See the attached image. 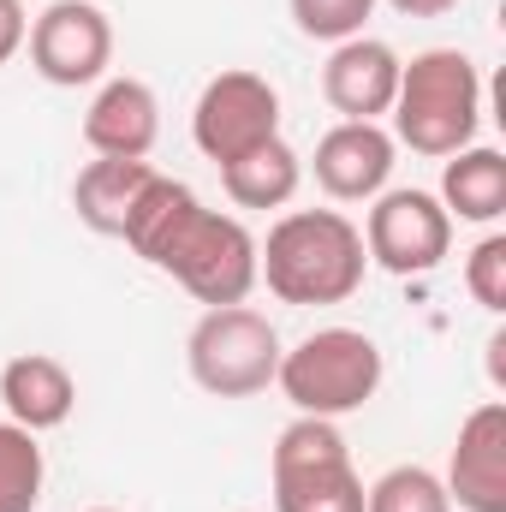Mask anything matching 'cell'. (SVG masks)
I'll use <instances>...</instances> for the list:
<instances>
[{"mask_svg":"<svg viewBox=\"0 0 506 512\" xmlns=\"http://www.w3.org/2000/svg\"><path fill=\"white\" fill-rule=\"evenodd\" d=\"M393 155H399V143H393V131H381V120H340L334 131H322L310 167L334 203H370L393 179Z\"/></svg>","mask_w":506,"mask_h":512,"instance_id":"cell-11","label":"cell"},{"mask_svg":"<svg viewBox=\"0 0 506 512\" xmlns=\"http://www.w3.org/2000/svg\"><path fill=\"white\" fill-rule=\"evenodd\" d=\"M465 292H471L489 316L506 310V233H489L477 251L465 256Z\"/></svg>","mask_w":506,"mask_h":512,"instance_id":"cell-21","label":"cell"},{"mask_svg":"<svg viewBox=\"0 0 506 512\" xmlns=\"http://www.w3.org/2000/svg\"><path fill=\"white\" fill-rule=\"evenodd\" d=\"M42 441L18 429L12 417L0 423V512H36L42 507Z\"/></svg>","mask_w":506,"mask_h":512,"instance_id":"cell-18","label":"cell"},{"mask_svg":"<svg viewBox=\"0 0 506 512\" xmlns=\"http://www.w3.org/2000/svg\"><path fill=\"white\" fill-rule=\"evenodd\" d=\"M447 501L459 512H506V405L483 399L453 441L447 459Z\"/></svg>","mask_w":506,"mask_h":512,"instance_id":"cell-10","label":"cell"},{"mask_svg":"<svg viewBox=\"0 0 506 512\" xmlns=\"http://www.w3.org/2000/svg\"><path fill=\"white\" fill-rule=\"evenodd\" d=\"M274 512H364V477L328 417H292L268 453Z\"/></svg>","mask_w":506,"mask_h":512,"instance_id":"cell-6","label":"cell"},{"mask_svg":"<svg viewBox=\"0 0 506 512\" xmlns=\"http://www.w3.org/2000/svg\"><path fill=\"white\" fill-rule=\"evenodd\" d=\"M90 512H120V507H90Z\"/></svg>","mask_w":506,"mask_h":512,"instance_id":"cell-24","label":"cell"},{"mask_svg":"<svg viewBox=\"0 0 506 512\" xmlns=\"http://www.w3.org/2000/svg\"><path fill=\"white\" fill-rule=\"evenodd\" d=\"M399 54L381 36H352L334 42L328 66H322V96L340 120H381L399 96Z\"/></svg>","mask_w":506,"mask_h":512,"instance_id":"cell-12","label":"cell"},{"mask_svg":"<svg viewBox=\"0 0 506 512\" xmlns=\"http://www.w3.org/2000/svg\"><path fill=\"white\" fill-rule=\"evenodd\" d=\"M149 179H155L149 161H114V155H96V161L78 173V185H72V209H78V221H84L90 233L120 239V233H126V215L137 209V197H143Z\"/></svg>","mask_w":506,"mask_h":512,"instance_id":"cell-15","label":"cell"},{"mask_svg":"<svg viewBox=\"0 0 506 512\" xmlns=\"http://www.w3.org/2000/svg\"><path fill=\"white\" fill-rule=\"evenodd\" d=\"M24 36H30V12H24V0H0V66L24 48Z\"/></svg>","mask_w":506,"mask_h":512,"instance_id":"cell-22","label":"cell"},{"mask_svg":"<svg viewBox=\"0 0 506 512\" xmlns=\"http://www.w3.org/2000/svg\"><path fill=\"white\" fill-rule=\"evenodd\" d=\"M280 328L251 310V304H215L197 316L191 340H185V364H191V382L215 399H256L274 387L280 370Z\"/></svg>","mask_w":506,"mask_h":512,"instance_id":"cell-5","label":"cell"},{"mask_svg":"<svg viewBox=\"0 0 506 512\" xmlns=\"http://www.w3.org/2000/svg\"><path fill=\"white\" fill-rule=\"evenodd\" d=\"M24 48L36 78H48L54 90H84L102 84L114 66V18L96 0H48L30 18Z\"/></svg>","mask_w":506,"mask_h":512,"instance_id":"cell-7","label":"cell"},{"mask_svg":"<svg viewBox=\"0 0 506 512\" xmlns=\"http://www.w3.org/2000/svg\"><path fill=\"white\" fill-rule=\"evenodd\" d=\"M358 233H364L370 262L387 268V274H399V280L435 274L441 256L453 251V215L441 209L435 191H417V185L370 197V221Z\"/></svg>","mask_w":506,"mask_h":512,"instance_id":"cell-8","label":"cell"},{"mask_svg":"<svg viewBox=\"0 0 506 512\" xmlns=\"http://www.w3.org/2000/svg\"><path fill=\"white\" fill-rule=\"evenodd\" d=\"M370 274V251L352 215L292 209L256 245V280L280 304H346Z\"/></svg>","mask_w":506,"mask_h":512,"instance_id":"cell-2","label":"cell"},{"mask_svg":"<svg viewBox=\"0 0 506 512\" xmlns=\"http://www.w3.org/2000/svg\"><path fill=\"white\" fill-rule=\"evenodd\" d=\"M268 137H280V90H274L262 72H245V66L215 72V78L203 84L197 108H191V143H197L215 167H227V161H239L245 149L268 143Z\"/></svg>","mask_w":506,"mask_h":512,"instance_id":"cell-9","label":"cell"},{"mask_svg":"<svg viewBox=\"0 0 506 512\" xmlns=\"http://www.w3.org/2000/svg\"><path fill=\"white\" fill-rule=\"evenodd\" d=\"M298 185H304V161L286 137H268V143H256L239 161L221 167V191L239 209H286L298 197Z\"/></svg>","mask_w":506,"mask_h":512,"instance_id":"cell-17","label":"cell"},{"mask_svg":"<svg viewBox=\"0 0 506 512\" xmlns=\"http://www.w3.org/2000/svg\"><path fill=\"white\" fill-rule=\"evenodd\" d=\"M274 387L298 417H352L376 399L381 387V346L364 328H316L292 352H280Z\"/></svg>","mask_w":506,"mask_h":512,"instance_id":"cell-4","label":"cell"},{"mask_svg":"<svg viewBox=\"0 0 506 512\" xmlns=\"http://www.w3.org/2000/svg\"><path fill=\"white\" fill-rule=\"evenodd\" d=\"M393 143L411 155L447 161L477 143L483 126V72L459 48H423L399 66V96H393Z\"/></svg>","mask_w":506,"mask_h":512,"instance_id":"cell-3","label":"cell"},{"mask_svg":"<svg viewBox=\"0 0 506 512\" xmlns=\"http://www.w3.org/2000/svg\"><path fill=\"white\" fill-rule=\"evenodd\" d=\"M441 209L453 221H471V227H495L506 215V155L501 149H459L447 155L441 167Z\"/></svg>","mask_w":506,"mask_h":512,"instance_id":"cell-16","label":"cell"},{"mask_svg":"<svg viewBox=\"0 0 506 512\" xmlns=\"http://www.w3.org/2000/svg\"><path fill=\"white\" fill-rule=\"evenodd\" d=\"M126 239L131 251L149 268L173 274L203 310L215 304H245L256 286V239L239 215L203 209L191 185L155 173L137 197V209L126 215Z\"/></svg>","mask_w":506,"mask_h":512,"instance_id":"cell-1","label":"cell"},{"mask_svg":"<svg viewBox=\"0 0 506 512\" xmlns=\"http://www.w3.org/2000/svg\"><path fill=\"white\" fill-rule=\"evenodd\" d=\"M161 137V102L143 78H108L84 114V143L114 161H149Z\"/></svg>","mask_w":506,"mask_h":512,"instance_id":"cell-13","label":"cell"},{"mask_svg":"<svg viewBox=\"0 0 506 512\" xmlns=\"http://www.w3.org/2000/svg\"><path fill=\"white\" fill-rule=\"evenodd\" d=\"M364 512H453V501L429 465H393L364 489Z\"/></svg>","mask_w":506,"mask_h":512,"instance_id":"cell-19","label":"cell"},{"mask_svg":"<svg viewBox=\"0 0 506 512\" xmlns=\"http://www.w3.org/2000/svg\"><path fill=\"white\" fill-rule=\"evenodd\" d=\"M387 6H393L399 18H447L459 0H387Z\"/></svg>","mask_w":506,"mask_h":512,"instance_id":"cell-23","label":"cell"},{"mask_svg":"<svg viewBox=\"0 0 506 512\" xmlns=\"http://www.w3.org/2000/svg\"><path fill=\"white\" fill-rule=\"evenodd\" d=\"M286 6H292L298 36L328 42V48L364 36V24H370V12H376V0H286Z\"/></svg>","mask_w":506,"mask_h":512,"instance_id":"cell-20","label":"cell"},{"mask_svg":"<svg viewBox=\"0 0 506 512\" xmlns=\"http://www.w3.org/2000/svg\"><path fill=\"white\" fill-rule=\"evenodd\" d=\"M0 405H6V417H12L18 429L42 435V429H60V423L72 417L78 382H72V370H66L60 358H48V352H18V358H6V370H0Z\"/></svg>","mask_w":506,"mask_h":512,"instance_id":"cell-14","label":"cell"}]
</instances>
